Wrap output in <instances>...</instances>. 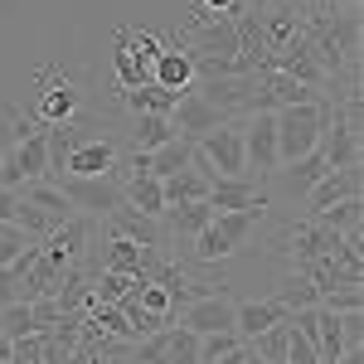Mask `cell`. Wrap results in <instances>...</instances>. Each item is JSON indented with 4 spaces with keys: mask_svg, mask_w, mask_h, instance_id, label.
Segmentation results:
<instances>
[{
    "mask_svg": "<svg viewBox=\"0 0 364 364\" xmlns=\"http://www.w3.org/2000/svg\"><path fill=\"white\" fill-rule=\"evenodd\" d=\"M291 311L282 306L277 296H257V301H243V306H233V331H238V340H252L262 336V331H272V326H282Z\"/></svg>",
    "mask_w": 364,
    "mask_h": 364,
    "instance_id": "15",
    "label": "cell"
},
{
    "mask_svg": "<svg viewBox=\"0 0 364 364\" xmlns=\"http://www.w3.org/2000/svg\"><path fill=\"white\" fill-rule=\"evenodd\" d=\"M34 180H49V132L10 141L5 156H0V190H20Z\"/></svg>",
    "mask_w": 364,
    "mask_h": 364,
    "instance_id": "4",
    "label": "cell"
},
{
    "mask_svg": "<svg viewBox=\"0 0 364 364\" xmlns=\"http://www.w3.org/2000/svg\"><path fill=\"white\" fill-rule=\"evenodd\" d=\"M243 156H248V175L252 180L277 175V112L243 117Z\"/></svg>",
    "mask_w": 364,
    "mask_h": 364,
    "instance_id": "8",
    "label": "cell"
},
{
    "mask_svg": "<svg viewBox=\"0 0 364 364\" xmlns=\"http://www.w3.org/2000/svg\"><path fill=\"white\" fill-rule=\"evenodd\" d=\"M132 44H136V54L146 58V63H156V58L166 54V44H161V39H156L151 29H132Z\"/></svg>",
    "mask_w": 364,
    "mask_h": 364,
    "instance_id": "35",
    "label": "cell"
},
{
    "mask_svg": "<svg viewBox=\"0 0 364 364\" xmlns=\"http://www.w3.org/2000/svg\"><path fill=\"white\" fill-rule=\"evenodd\" d=\"M282 364H321V355H316V345H311L306 336L291 331V336H287V360Z\"/></svg>",
    "mask_w": 364,
    "mask_h": 364,
    "instance_id": "34",
    "label": "cell"
},
{
    "mask_svg": "<svg viewBox=\"0 0 364 364\" xmlns=\"http://www.w3.org/2000/svg\"><path fill=\"white\" fill-rule=\"evenodd\" d=\"M306 219H316L321 228H331L336 238H345L350 228H360L364 204H360V195H350V199H340V204H331V209H321V214H306Z\"/></svg>",
    "mask_w": 364,
    "mask_h": 364,
    "instance_id": "26",
    "label": "cell"
},
{
    "mask_svg": "<svg viewBox=\"0 0 364 364\" xmlns=\"http://www.w3.org/2000/svg\"><path fill=\"white\" fill-rule=\"evenodd\" d=\"M112 97L132 117H170V107H175L180 92H170V87H161V83H146V87H112Z\"/></svg>",
    "mask_w": 364,
    "mask_h": 364,
    "instance_id": "17",
    "label": "cell"
},
{
    "mask_svg": "<svg viewBox=\"0 0 364 364\" xmlns=\"http://www.w3.org/2000/svg\"><path fill=\"white\" fill-rule=\"evenodd\" d=\"M161 195H166V209H175V204H199V199L209 195V180H204V175H195V170L185 166L180 175L161 180Z\"/></svg>",
    "mask_w": 364,
    "mask_h": 364,
    "instance_id": "25",
    "label": "cell"
},
{
    "mask_svg": "<svg viewBox=\"0 0 364 364\" xmlns=\"http://www.w3.org/2000/svg\"><path fill=\"white\" fill-rule=\"evenodd\" d=\"M326 132V102H301V107H277V170L301 161L321 146Z\"/></svg>",
    "mask_w": 364,
    "mask_h": 364,
    "instance_id": "2",
    "label": "cell"
},
{
    "mask_svg": "<svg viewBox=\"0 0 364 364\" xmlns=\"http://www.w3.org/2000/svg\"><path fill=\"white\" fill-rule=\"evenodd\" d=\"M224 122L228 117L219 112V107H209L195 87H185V92L175 97V107H170V132H175L180 141H204L209 132H219Z\"/></svg>",
    "mask_w": 364,
    "mask_h": 364,
    "instance_id": "10",
    "label": "cell"
},
{
    "mask_svg": "<svg viewBox=\"0 0 364 364\" xmlns=\"http://www.w3.org/2000/svg\"><path fill=\"white\" fill-rule=\"evenodd\" d=\"M10 301H20V296H15V272L0 267V306H10Z\"/></svg>",
    "mask_w": 364,
    "mask_h": 364,
    "instance_id": "36",
    "label": "cell"
},
{
    "mask_svg": "<svg viewBox=\"0 0 364 364\" xmlns=\"http://www.w3.org/2000/svg\"><path fill=\"white\" fill-rule=\"evenodd\" d=\"M54 185L68 195L73 214H87V219H107L117 204H122V180H117V175H97V180H73V175H63Z\"/></svg>",
    "mask_w": 364,
    "mask_h": 364,
    "instance_id": "7",
    "label": "cell"
},
{
    "mask_svg": "<svg viewBox=\"0 0 364 364\" xmlns=\"http://www.w3.org/2000/svg\"><path fill=\"white\" fill-rule=\"evenodd\" d=\"M15 195L25 199V204H34V209H39L44 219H54V224H68V219H78V214H73V204H68V195L58 190L54 180H34V185H20Z\"/></svg>",
    "mask_w": 364,
    "mask_h": 364,
    "instance_id": "22",
    "label": "cell"
},
{
    "mask_svg": "<svg viewBox=\"0 0 364 364\" xmlns=\"http://www.w3.org/2000/svg\"><path fill=\"white\" fill-rule=\"evenodd\" d=\"M122 204L136 209V214H146V219H161V214H166L161 180H156V175H127V180H122Z\"/></svg>",
    "mask_w": 364,
    "mask_h": 364,
    "instance_id": "23",
    "label": "cell"
},
{
    "mask_svg": "<svg viewBox=\"0 0 364 364\" xmlns=\"http://www.w3.org/2000/svg\"><path fill=\"white\" fill-rule=\"evenodd\" d=\"M132 287H136V277H127V272H107V267H102V272H97V306H117Z\"/></svg>",
    "mask_w": 364,
    "mask_h": 364,
    "instance_id": "31",
    "label": "cell"
},
{
    "mask_svg": "<svg viewBox=\"0 0 364 364\" xmlns=\"http://www.w3.org/2000/svg\"><path fill=\"white\" fill-rule=\"evenodd\" d=\"M127 364H132V360H127Z\"/></svg>",
    "mask_w": 364,
    "mask_h": 364,
    "instance_id": "42",
    "label": "cell"
},
{
    "mask_svg": "<svg viewBox=\"0 0 364 364\" xmlns=\"http://www.w3.org/2000/svg\"><path fill=\"white\" fill-rule=\"evenodd\" d=\"M209 219H214V209H209V199H199V204H175V209H166L161 214V233H166V243L175 238H195V233H204L209 228Z\"/></svg>",
    "mask_w": 364,
    "mask_h": 364,
    "instance_id": "21",
    "label": "cell"
},
{
    "mask_svg": "<svg viewBox=\"0 0 364 364\" xmlns=\"http://www.w3.org/2000/svg\"><path fill=\"white\" fill-rule=\"evenodd\" d=\"M34 83L44 87V92L34 97V117H39L44 127L78 122V112H83V87L73 83V78H54V68H39V78H34Z\"/></svg>",
    "mask_w": 364,
    "mask_h": 364,
    "instance_id": "6",
    "label": "cell"
},
{
    "mask_svg": "<svg viewBox=\"0 0 364 364\" xmlns=\"http://www.w3.org/2000/svg\"><path fill=\"white\" fill-rule=\"evenodd\" d=\"M238 345H248V340H238V331H219V336H199V364H214L233 355Z\"/></svg>",
    "mask_w": 364,
    "mask_h": 364,
    "instance_id": "32",
    "label": "cell"
},
{
    "mask_svg": "<svg viewBox=\"0 0 364 364\" xmlns=\"http://www.w3.org/2000/svg\"><path fill=\"white\" fill-rule=\"evenodd\" d=\"M243 350H248V345H238L233 355H224V360H214V364H243Z\"/></svg>",
    "mask_w": 364,
    "mask_h": 364,
    "instance_id": "40",
    "label": "cell"
},
{
    "mask_svg": "<svg viewBox=\"0 0 364 364\" xmlns=\"http://www.w3.org/2000/svg\"><path fill=\"white\" fill-rule=\"evenodd\" d=\"M0 364H15V340L0 331Z\"/></svg>",
    "mask_w": 364,
    "mask_h": 364,
    "instance_id": "38",
    "label": "cell"
},
{
    "mask_svg": "<svg viewBox=\"0 0 364 364\" xmlns=\"http://www.w3.org/2000/svg\"><path fill=\"white\" fill-rule=\"evenodd\" d=\"M102 233H107V248H102V267L107 272H127V277H156L161 272V252L141 248V243H132L127 233H117V228L102 224Z\"/></svg>",
    "mask_w": 364,
    "mask_h": 364,
    "instance_id": "12",
    "label": "cell"
},
{
    "mask_svg": "<svg viewBox=\"0 0 364 364\" xmlns=\"http://www.w3.org/2000/svg\"><path fill=\"white\" fill-rule=\"evenodd\" d=\"M326 175H331V161H326V151L316 146V151H306L301 161H291V166L277 170V190H282L287 199H306L311 190L326 180Z\"/></svg>",
    "mask_w": 364,
    "mask_h": 364,
    "instance_id": "14",
    "label": "cell"
},
{
    "mask_svg": "<svg viewBox=\"0 0 364 364\" xmlns=\"http://www.w3.org/2000/svg\"><path fill=\"white\" fill-rule=\"evenodd\" d=\"M199 156L214 166L219 180H252L248 175V156H243V122H224L219 132H209L204 141H195Z\"/></svg>",
    "mask_w": 364,
    "mask_h": 364,
    "instance_id": "5",
    "label": "cell"
},
{
    "mask_svg": "<svg viewBox=\"0 0 364 364\" xmlns=\"http://www.w3.org/2000/svg\"><path fill=\"white\" fill-rule=\"evenodd\" d=\"M272 296H277L282 306L287 311H301V306H321V291H316V287H311L306 277H301V272H287V277L277 282V291H272Z\"/></svg>",
    "mask_w": 364,
    "mask_h": 364,
    "instance_id": "27",
    "label": "cell"
},
{
    "mask_svg": "<svg viewBox=\"0 0 364 364\" xmlns=\"http://www.w3.org/2000/svg\"><path fill=\"white\" fill-rule=\"evenodd\" d=\"M267 209H272V204H252V209L214 214V219H209V228L190 238V262H199V267H214V262L233 257V252L248 243V233H252V228L267 219Z\"/></svg>",
    "mask_w": 364,
    "mask_h": 364,
    "instance_id": "1",
    "label": "cell"
},
{
    "mask_svg": "<svg viewBox=\"0 0 364 364\" xmlns=\"http://www.w3.org/2000/svg\"><path fill=\"white\" fill-rule=\"evenodd\" d=\"M151 83L170 87V92H185V87L195 83V58L185 54L180 44H175V49H166V54L151 63Z\"/></svg>",
    "mask_w": 364,
    "mask_h": 364,
    "instance_id": "24",
    "label": "cell"
},
{
    "mask_svg": "<svg viewBox=\"0 0 364 364\" xmlns=\"http://www.w3.org/2000/svg\"><path fill=\"white\" fill-rule=\"evenodd\" d=\"M360 166H345V170H331L316 190H311L301 204H306V214H321V209H331V204H340V199H350V195H360Z\"/></svg>",
    "mask_w": 364,
    "mask_h": 364,
    "instance_id": "16",
    "label": "cell"
},
{
    "mask_svg": "<svg viewBox=\"0 0 364 364\" xmlns=\"http://www.w3.org/2000/svg\"><path fill=\"white\" fill-rule=\"evenodd\" d=\"M117 161H122V151H117L112 136H92V141H78L68 156H63V170H58L54 180L63 175H73V180H97V175H117Z\"/></svg>",
    "mask_w": 364,
    "mask_h": 364,
    "instance_id": "11",
    "label": "cell"
},
{
    "mask_svg": "<svg viewBox=\"0 0 364 364\" xmlns=\"http://www.w3.org/2000/svg\"><path fill=\"white\" fill-rule=\"evenodd\" d=\"M132 364H199V336L185 326H166L141 340Z\"/></svg>",
    "mask_w": 364,
    "mask_h": 364,
    "instance_id": "9",
    "label": "cell"
},
{
    "mask_svg": "<svg viewBox=\"0 0 364 364\" xmlns=\"http://www.w3.org/2000/svg\"><path fill=\"white\" fill-rule=\"evenodd\" d=\"M233 5L238 0H195V10H204V15H233Z\"/></svg>",
    "mask_w": 364,
    "mask_h": 364,
    "instance_id": "37",
    "label": "cell"
},
{
    "mask_svg": "<svg viewBox=\"0 0 364 364\" xmlns=\"http://www.w3.org/2000/svg\"><path fill=\"white\" fill-rule=\"evenodd\" d=\"M107 228H117V233H127L132 243H141V248L161 252V243H166V233H161V219H146V214H136V209H127V204H117L112 214L102 219Z\"/></svg>",
    "mask_w": 364,
    "mask_h": 364,
    "instance_id": "19",
    "label": "cell"
},
{
    "mask_svg": "<svg viewBox=\"0 0 364 364\" xmlns=\"http://www.w3.org/2000/svg\"><path fill=\"white\" fill-rule=\"evenodd\" d=\"M321 5H331V10H360V0H321Z\"/></svg>",
    "mask_w": 364,
    "mask_h": 364,
    "instance_id": "39",
    "label": "cell"
},
{
    "mask_svg": "<svg viewBox=\"0 0 364 364\" xmlns=\"http://www.w3.org/2000/svg\"><path fill=\"white\" fill-rule=\"evenodd\" d=\"M5 127H10V132H5V146H10V141H25V136L49 132V127L34 117V107H29V112H20V107H10V102H5Z\"/></svg>",
    "mask_w": 364,
    "mask_h": 364,
    "instance_id": "30",
    "label": "cell"
},
{
    "mask_svg": "<svg viewBox=\"0 0 364 364\" xmlns=\"http://www.w3.org/2000/svg\"><path fill=\"white\" fill-rule=\"evenodd\" d=\"M321 306L345 316V311H360L364 306V287H331L326 296H321Z\"/></svg>",
    "mask_w": 364,
    "mask_h": 364,
    "instance_id": "33",
    "label": "cell"
},
{
    "mask_svg": "<svg viewBox=\"0 0 364 364\" xmlns=\"http://www.w3.org/2000/svg\"><path fill=\"white\" fill-rule=\"evenodd\" d=\"M204 199H209L214 214H233V209H252V204H272V199L257 190V180H214Z\"/></svg>",
    "mask_w": 364,
    "mask_h": 364,
    "instance_id": "18",
    "label": "cell"
},
{
    "mask_svg": "<svg viewBox=\"0 0 364 364\" xmlns=\"http://www.w3.org/2000/svg\"><path fill=\"white\" fill-rule=\"evenodd\" d=\"M243 364H267V360H257V355H252V350H243Z\"/></svg>",
    "mask_w": 364,
    "mask_h": 364,
    "instance_id": "41",
    "label": "cell"
},
{
    "mask_svg": "<svg viewBox=\"0 0 364 364\" xmlns=\"http://www.w3.org/2000/svg\"><path fill=\"white\" fill-rule=\"evenodd\" d=\"M233 296L219 291V296H204V301H190V306H180V326L185 331H195V336H219V331H233Z\"/></svg>",
    "mask_w": 364,
    "mask_h": 364,
    "instance_id": "13",
    "label": "cell"
},
{
    "mask_svg": "<svg viewBox=\"0 0 364 364\" xmlns=\"http://www.w3.org/2000/svg\"><path fill=\"white\" fill-rule=\"evenodd\" d=\"M166 141H175L170 117H136V122H132V146H136V151H156V146H166Z\"/></svg>",
    "mask_w": 364,
    "mask_h": 364,
    "instance_id": "28",
    "label": "cell"
},
{
    "mask_svg": "<svg viewBox=\"0 0 364 364\" xmlns=\"http://www.w3.org/2000/svg\"><path fill=\"white\" fill-rule=\"evenodd\" d=\"M112 73H117V87H146V83H151V63L136 54V44H132V29H117Z\"/></svg>",
    "mask_w": 364,
    "mask_h": 364,
    "instance_id": "20",
    "label": "cell"
},
{
    "mask_svg": "<svg viewBox=\"0 0 364 364\" xmlns=\"http://www.w3.org/2000/svg\"><path fill=\"white\" fill-rule=\"evenodd\" d=\"M336 248H340L336 233L301 214V219H291V224H287V233L277 238V248H272V252H282V257H287V272H306L311 262H326Z\"/></svg>",
    "mask_w": 364,
    "mask_h": 364,
    "instance_id": "3",
    "label": "cell"
},
{
    "mask_svg": "<svg viewBox=\"0 0 364 364\" xmlns=\"http://www.w3.org/2000/svg\"><path fill=\"white\" fill-rule=\"evenodd\" d=\"M34 243H39V238H29L25 228L0 224V267H15V262H20V257H25Z\"/></svg>",
    "mask_w": 364,
    "mask_h": 364,
    "instance_id": "29",
    "label": "cell"
}]
</instances>
